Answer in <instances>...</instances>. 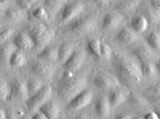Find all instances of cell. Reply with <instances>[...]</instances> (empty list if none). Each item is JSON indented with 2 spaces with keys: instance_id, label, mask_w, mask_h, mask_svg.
Listing matches in <instances>:
<instances>
[{
  "instance_id": "cell-43",
  "label": "cell",
  "mask_w": 160,
  "mask_h": 119,
  "mask_svg": "<svg viewBox=\"0 0 160 119\" xmlns=\"http://www.w3.org/2000/svg\"><path fill=\"white\" fill-rule=\"evenodd\" d=\"M93 2L99 6H103L108 4L111 0H92Z\"/></svg>"
},
{
  "instance_id": "cell-49",
  "label": "cell",
  "mask_w": 160,
  "mask_h": 119,
  "mask_svg": "<svg viewBox=\"0 0 160 119\" xmlns=\"http://www.w3.org/2000/svg\"><path fill=\"white\" fill-rule=\"evenodd\" d=\"M5 12V11H1L0 12V21L4 19Z\"/></svg>"
},
{
  "instance_id": "cell-19",
  "label": "cell",
  "mask_w": 160,
  "mask_h": 119,
  "mask_svg": "<svg viewBox=\"0 0 160 119\" xmlns=\"http://www.w3.org/2000/svg\"><path fill=\"white\" fill-rule=\"evenodd\" d=\"M111 109L108 97L102 96L97 100L95 105V110L98 117L100 118L106 117L110 114Z\"/></svg>"
},
{
  "instance_id": "cell-44",
  "label": "cell",
  "mask_w": 160,
  "mask_h": 119,
  "mask_svg": "<svg viewBox=\"0 0 160 119\" xmlns=\"http://www.w3.org/2000/svg\"><path fill=\"white\" fill-rule=\"evenodd\" d=\"M114 119H132V117L128 114H120L117 115Z\"/></svg>"
},
{
  "instance_id": "cell-15",
  "label": "cell",
  "mask_w": 160,
  "mask_h": 119,
  "mask_svg": "<svg viewBox=\"0 0 160 119\" xmlns=\"http://www.w3.org/2000/svg\"><path fill=\"white\" fill-rule=\"evenodd\" d=\"M153 49L147 43L146 44H141L135 48L134 53L141 62H152V60L155 57V53Z\"/></svg>"
},
{
  "instance_id": "cell-38",
  "label": "cell",
  "mask_w": 160,
  "mask_h": 119,
  "mask_svg": "<svg viewBox=\"0 0 160 119\" xmlns=\"http://www.w3.org/2000/svg\"><path fill=\"white\" fill-rule=\"evenodd\" d=\"M14 33V30L11 29H6L0 31V43H5L6 41L12 36Z\"/></svg>"
},
{
  "instance_id": "cell-11",
  "label": "cell",
  "mask_w": 160,
  "mask_h": 119,
  "mask_svg": "<svg viewBox=\"0 0 160 119\" xmlns=\"http://www.w3.org/2000/svg\"><path fill=\"white\" fill-rule=\"evenodd\" d=\"M124 14L118 11L107 13L102 20V27L106 30H113L119 27L125 20Z\"/></svg>"
},
{
  "instance_id": "cell-2",
  "label": "cell",
  "mask_w": 160,
  "mask_h": 119,
  "mask_svg": "<svg viewBox=\"0 0 160 119\" xmlns=\"http://www.w3.org/2000/svg\"><path fill=\"white\" fill-rule=\"evenodd\" d=\"M116 71L119 82L129 89L138 87L142 81L141 65L130 59L119 60L116 66Z\"/></svg>"
},
{
  "instance_id": "cell-10",
  "label": "cell",
  "mask_w": 160,
  "mask_h": 119,
  "mask_svg": "<svg viewBox=\"0 0 160 119\" xmlns=\"http://www.w3.org/2000/svg\"><path fill=\"white\" fill-rule=\"evenodd\" d=\"M86 54L82 50H75L71 57L63 65L65 71L71 73H76L84 63Z\"/></svg>"
},
{
  "instance_id": "cell-30",
  "label": "cell",
  "mask_w": 160,
  "mask_h": 119,
  "mask_svg": "<svg viewBox=\"0 0 160 119\" xmlns=\"http://www.w3.org/2000/svg\"><path fill=\"white\" fill-rule=\"evenodd\" d=\"M26 59L22 53L15 51L11 55L8 63L11 66L21 67L25 64Z\"/></svg>"
},
{
  "instance_id": "cell-23",
  "label": "cell",
  "mask_w": 160,
  "mask_h": 119,
  "mask_svg": "<svg viewBox=\"0 0 160 119\" xmlns=\"http://www.w3.org/2000/svg\"><path fill=\"white\" fill-rule=\"evenodd\" d=\"M116 38L118 42L125 44H131L137 40V36L134 31L128 28H124L120 30L118 33Z\"/></svg>"
},
{
  "instance_id": "cell-50",
  "label": "cell",
  "mask_w": 160,
  "mask_h": 119,
  "mask_svg": "<svg viewBox=\"0 0 160 119\" xmlns=\"http://www.w3.org/2000/svg\"><path fill=\"white\" fill-rule=\"evenodd\" d=\"M22 119H31V118H30L29 117H25L22 118Z\"/></svg>"
},
{
  "instance_id": "cell-47",
  "label": "cell",
  "mask_w": 160,
  "mask_h": 119,
  "mask_svg": "<svg viewBox=\"0 0 160 119\" xmlns=\"http://www.w3.org/2000/svg\"><path fill=\"white\" fill-rule=\"evenodd\" d=\"M154 111L157 113L159 118L160 119V106L155 107V110Z\"/></svg>"
},
{
  "instance_id": "cell-6",
  "label": "cell",
  "mask_w": 160,
  "mask_h": 119,
  "mask_svg": "<svg viewBox=\"0 0 160 119\" xmlns=\"http://www.w3.org/2000/svg\"><path fill=\"white\" fill-rule=\"evenodd\" d=\"M8 94L7 100L12 102L27 101L28 97L26 82L16 80L11 83L8 87Z\"/></svg>"
},
{
  "instance_id": "cell-26",
  "label": "cell",
  "mask_w": 160,
  "mask_h": 119,
  "mask_svg": "<svg viewBox=\"0 0 160 119\" xmlns=\"http://www.w3.org/2000/svg\"><path fill=\"white\" fill-rule=\"evenodd\" d=\"M17 48L14 44L5 43L0 45V62L9 63V60L12 54L16 51Z\"/></svg>"
},
{
  "instance_id": "cell-13",
  "label": "cell",
  "mask_w": 160,
  "mask_h": 119,
  "mask_svg": "<svg viewBox=\"0 0 160 119\" xmlns=\"http://www.w3.org/2000/svg\"><path fill=\"white\" fill-rule=\"evenodd\" d=\"M68 0H44L43 6L48 13L49 19H53L68 3Z\"/></svg>"
},
{
  "instance_id": "cell-4",
  "label": "cell",
  "mask_w": 160,
  "mask_h": 119,
  "mask_svg": "<svg viewBox=\"0 0 160 119\" xmlns=\"http://www.w3.org/2000/svg\"><path fill=\"white\" fill-rule=\"evenodd\" d=\"M97 20L94 16L89 15L81 16L77 18L70 24L71 30L79 34H87L95 30Z\"/></svg>"
},
{
  "instance_id": "cell-42",
  "label": "cell",
  "mask_w": 160,
  "mask_h": 119,
  "mask_svg": "<svg viewBox=\"0 0 160 119\" xmlns=\"http://www.w3.org/2000/svg\"><path fill=\"white\" fill-rule=\"evenodd\" d=\"M143 118L144 119H159L158 115L155 111L149 112Z\"/></svg>"
},
{
  "instance_id": "cell-46",
  "label": "cell",
  "mask_w": 160,
  "mask_h": 119,
  "mask_svg": "<svg viewBox=\"0 0 160 119\" xmlns=\"http://www.w3.org/2000/svg\"><path fill=\"white\" fill-rule=\"evenodd\" d=\"M74 119H88V117L85 115L82 114V115H79L77 116Z\"/></svg>"
},
{
  "instance_id": "cell-45",
  "label": "cell",
  "mask_w": 160,
  "mask_h": 119,
  "mask_svg": "<svg viewBox=\"0 0 160 119\" xmlns=\"http://www.w3.org/2000/svg\"><path fill=\"white\" fill-rule=\"evenodd\" d=\"M155 66H156L157 72H158L160 74V57L157 61V62L155 63Z\"/></svg>"
},
{
  "instance_id": "cell-7",
  "label": "cell",
  "mask_w": 160,
  "mask_h": 119,
  "mask_svg": "<svg viewBox=\"0 0 160 119\" xmlns=\"http://www.w3.org/2000/svg\"><path fill=\"white\" fill-rule=\"evenodd\" d=\"M31 70L38 77L49 79L54 74L55 67L51 62L40 59L33 62L31 65Z\"/></svg>"
},
{
  "instance_id": "cell-1",
  "label": "cell",
  "mask_w": 160,
  "mask_h": 119,
  "mask_svg": "<svg viewBox=\"0 0 160 119\" xmlns=\"http://www.w3.org/2000/svg\"><path fill=\"white\" fill-rule=\"evenodd\" d=\"M88 84L87 78L84 74L65 72L57 86V95L62 100L69 103L87 89Z\"/></svg>"
},
{
  "instance_id": "cell-36",
  "label": "cell",
  "mask_w": 160,
  "mask_h": 119,
  "mask_svg": "<svg viewBox=\"0 0 160 119\" xmlns=\"http://www.w3.org/2000/svg\"><path fill=\"white\" fill-rule=\"evenodd\" d=\"M20 8L23 10H28L38 0H15Z\"/></svg>"
},
{
  "instance_id": "cell-21",
  "label": "cell",
  "mask_w": 160,
  "mask_h": 119,
  "mask_svg": "<svg viewBox=\"0 0 160 119\" xmlns=\"http://www.w3.org/2000/svg\"><path fill=\"white\" fill-rule=\"evenodd\" d=\"M37 57L39 59L50 62H56L58 60V48L48 45L38 53Z\"/></svg>"
},
{
  "instance_id": "cell-14",
  "label": "cell",
  "mask_w": 160,
  "mask_h": 119,
  "mask_svg": "<svg viewBox=\"0 0 160 119\" xmlns=\"http://www.w3.org/2000/svg\"><path fill=\"white\" fill-rule=\"evenodd\" d=\"M13 43L17 48L21 50H29L35 48L34 43L32 37L24 33L18 34Z\"/></svg>"
},
{
  "instance_id": "cell-24",
  "label": "cell",
  "mask_w": 160,
  "mask_h": 119,
  "mask_svg": "<svg viewBox=\"0 0 160 119\" xmlns=\"http://www.w3.org/2000/svg\"><path fill=\"white\" fill-rule=\"evenodd\" d=\"M72 44L66 42L62 44L58 48V60L63 65L68 61L75 51Z\"/></svg>"
},
{
  "instance_id": "cell-9",
  "label": "cell",
  "mask_w": 160,
  "mask_h": 119,
  "mask_svg": "<svg viewBox=\"0 0 160 119\" xmlns=\"http://www.w3.org/2000/svg\"><path fill=\"white\" fill-rule=\"evenodd\" d=\"M94 85L101 89H112L119 87L120 82L117 78L105 72L99 73L94 78Z\"/></svg>"
},
{
  "instance_id": "cell-52",
  "label": "cell",
  "mask_w": 160,
  "mask_h": 119,
  "mask_svg": "<svg viewBox=\"0 0 160 119\" xmlns=\"http://www.w3.org/2000/svg\"></svg>"
},
{
  "instance_id": "cell-27",
  "label": "cell",
  "mask_w": 160,
  "mask_h": 119,
  "mask_svg": "<svg viewBox=\"0 0 160 119\" xmlns=\"http://www.w3.org/2000/svg\"><path fill=\"white\" fill-rule=\"evenodd\" d=\"M44 85L39 80L32 78L26 82L27 93L29 98L32 97L43 88ZM28 98V99H29Z\"/></svg>"
},
{
  "instance_id": "cell-39",
  "label": "cell",
  "mask_w": 160,
  "mask_h": 119,
  "mask_svg": "<svg viewBox=\"0 0 160 119\" xmlns=\"http://www.w3.org/2000/svg\"><path fill=\"white\" fill-rule=\"evenodd\" d=\"M11 4L10 0H0V12L5 11L9 8Z\"/></svg>"
},
{
  "instance_id": "cell-8",
  "label": "cell",
  "mask_w": 160,
  "mask_h": 119,
  "mask_svg": "<svg viewBox=\"0 0 160 119\" xmlns=\"http://www.w3.org/2000/svg\"><path fill=\"white\" fill-rule=\"evenodd\" d=\"M93 98V92L86 89L68 103V108L73 111L81 110L90 104Z\"/></svg>"
},
{
  "instance_id": "cell-31",
  "label": "cell",
  "mask_w": 160,
  "mask_h": 119,
  "mask_svg": "<svg viewBox=\"0 0 160 119\" xmlns=\"http://www.w3.org/2000/svg\"><path fill=\"white\" fill-rule=\"evenodd\" d=\"M146 43L152 49H160V34L153 31L146 37Z\"/></svg>"
},
{
  "instance_id": "cell-18",
  "label": "cell",
  "mask_w": 160,
  "mask_h": 119,
  "mask_svg": "<svg viewBox=\"0 0 160 119\" xmlns=\"http://www.w3.org/2000/svg\"><path fill=\"white\" fill-rule=\"evenodd\" d=\"M39 110L42 111L48 119H59L60 107L55 101L49 100Z\"/></svg>"
},
{
  "instance_id": "cell-12",
  "label": "cell",
  "mask_w": 160,
  "mask_h": 119,
  "mask_svg": "<svg viewBox=\"0 0 160 119\" xmlns=\"http://www.w3.org/2000/svg\"><path fill=\"white\" fill-rule=\"evenodd\" d=\"M130 94V92L128 90L121 89L119 87L112 89L108 97L112 109L116 108L128 100Z\"/></svg>"
},
{
  "instance_id": "cell-32",
  "label": "cell",
  "mask_w": 160,
  "mask_h": 119,
  "mask_svg": "<svg viewBox=\"0 0 160 119\" xmlns=\"http://www.w3.org/2000/svg\"><path fill=\"white\" fill-rule=\"evenodd\" d=\"M101 43L98 39L90 40L87 44L88 48L90 53L98 58L101 57Z\"/></svg>"
},
{
  "instance_id": "cell-41",
  "label": "cell",
  "mask_w": 160,
  "mask_h": 119,
  "mask_svg": "<svg viewBox=\"0 0 160 119\" xmlns=\"http://www.w3.org/2000/svg\"><path fill=\"white\" fill-rule=\"evenodd\" d=\"M31 119H48V118L42 111L38 110L33 114Z\"/></svg>"
},
{
  "instance_id": "cell-5",
  "label": "cell",
  "mask_w": 160,
  "mask_h": 119,
  "mask_svg": "<svg viewBox=\"0 0 160 119\" xmlns=\"http://www.w3.org/2000/svg\"><path fill=\"white\" fill-rule=\"evenodd\" d=\"M85 9V5L81 1L67 3L63 7L60 18V24L66 25L80 16Z\"/></svg>"
},
{
  "instance_id": "cell-33",
  "label": "cell",
  "mask_w": 160,
  "mask_h": 119,
  "mask_svg": "<svg viewBox=\"0 0 160 119\" xmlns=\"http://www.w3.org/2000/svg\"><path fill=\"white\" fill-rule=\"evenodd\" d=\"M33 15L41 21H46L49 19L48 13L43 5L37 7L33 12Z\"/></svg>"
},
{
  "instance_id": "cell-51",
  "label": "cell",
  "mask_w": 160,
  "mask_h": 119,
  "mask_svg": "<svg viewBox=\"0 0 160 119\" xmlns=\"http://www.w3.org/2000/svg\"><path fill=\"white\" fill-rule=\"evenodd\" d=\"M135 119H144L143 117H138L136 118Z\"/></svg>"
},
{
  "instance_id": "cell-48",
  "label": "cell",
  "mask_w": 160,
  "mask_h": 119,
  "mask_svg": "<svg viewBox=\"0 0 160 119\" xmlns=\"http://www.w3.org/2000/svg\"><path fill=\"white\" fill-rule=\"evenodd\" d=\"M0 119H6L5 113L1 109H0Z\"/></svg>"
},
{
  "instance_id": "cell-3",
  "label": "cell",
  "mask_w": 160,
  "mask_h": 119,
  "mask_svg": "<svg viewBox=\"0 0 160 119\" xmlns=\"http://www.w3.org/2000/svg\"><path fill=\"white\" fill-rule=\"evenodd\" d=\"M52 94L51 86L49 84L44 85L38 93L26 101V108L29 112L34 114L44 104L50 100Z\"/></svg>"
},
{
  "instance_id": "cell-29",
  "label": "cell",
  "mask_w": 160,
  "mask_h": 119,
  "mask_svg": "<svg viewBox=\"0 0 160 119\" xmlns=\"http://www.w3.org/2000/svg\"><path fill=\"white\" fill-rule=\"evenodd\" d=\"M141 67L143 77H152L157 72L155 64L152 62H141Z\"/></svg>"
},
{
  "instance_id": "cell-25",
  "label": "cell",
  "mask_w": 160,
  "mask_h": 119,
  "mask_svg": "<svg viewBox=\"0 0 160 119\" xmlns=\"http://www.w3.org/2000/svg\"><path fill=\"white\" fill-rule=\"evenodd\" d=\"M48 26L43 22L34 24L30 31V35L33 40L35 47L48 30Z\"/></svg>"
},
{
  "instance_id": "cell-40",
  "label": "cell",
  "mask_w": 160,
  "mask_h": 119,
  "mask_svg": "<svg viewBox=\"0 0 160 119\" xmlns=\"http://www.w3.org/2000/svg\"><path fill=\"white\" fill-rule=\"evenodd\" d=\"M149 3L151 7L160 14V0H149Z\"/></svg>"
},
{
  "instance_id": "cell-16",
  "label": "cell",
  "mask_w": 160,
  "mask_h": 119,
  "mask_svg": "<svg viewBox=\"0 0 160 119\" xmlns=\"http://www.w3.org/2000/svg\"><path fill=\"white\" fill-rule=\"evenodd\" d=\"M148 21L142 15H136L132 18L130 26L133 31L138 34L145 32L148 29Z\"/></svg>"
},
{
  "instance_id": "cell-28",
  "label": "cell",
  "mask_w": 160,
  "mask_h": 119,
  "mask_svg": "<svg viewBox=\"0 0 160 119\" xmlns=\"http://www.w3.org/2000/svg\"><path fill=\"white\" fill-rule=\"evenodd\" d=\"M55 35V31L53 29H48L43 37L40 39L37 44L36 45L35 48L38 49H44L45 47L48 46V45L50 43Z\"/></svg>"
},
{
  "instance_id": "cell-17",
  "label": "cell",
  "mask_w": 160,
  "mask_h": 119,
  "mask_svg": "<svg viewBox=\"0 0 160 119\" xmlns=\"http://www.w3.org/2000/svg\"><path fill=\"white\" fill-rule=\"evenodd\" d=\"M26 16L25 10L20 7H9L5 12L4 19L10 22L16 23L24 20Z\"/></svg>"
},
{
  "instance_id": "cell-20",
  "label": "cell",
  "mask_w": 160,
  "mask_h": 119,
  "mask_svg": "<svg viewBox=\"0 0 160 119\" xmlns=\"http://www.w3.org/2000/svg\"><path fill=\"white\" fill-rule=\"evenodd\" d=\"M141 0H120L115 6L116 10L123 14L133 11L140 6Z\"/></svg>"
},
{
  "instance_id": "cell-37",
  "label": "cell",
  "mask_w": 160,
  "mask_h": 119,
  "mask_svg": "<svg viewBox=\"0 0 160 119\" xmlns=\"http://www.w3.org/2000/svg\"><path fill=\"white\" fill-rule=\"evenodd\" d=\"M101 57L105 59H109L112 56V48L106 43H101Z\"/></svg>"
},
{
  "instance_id": "cell-22",
  "label": "cell",
  "mask_w": 160,
  "mask_h": 119,
  "mask_svg": "<svg viewBox=\"0 0 160 119\" xmlns=\"http://www.w3.org/2000/svg\"><path fill=\"white\" fill-rule=\"evenodd\" d=\"M142 7V15L145 17L149 24L154 25L159 23L160 14L151 7L149 3L145 4Z\"/></svg>"
},
{
  "instance_id": "cell-34",
  "label": "cell",
  "mask_w": 160,
  "mask_h": 119,
  "mask_svg": "<svg viewBox=\"0 0 160 119\" xmlns=\"http://www.w3.org/2000/svg\"><path fill=\"white\" fill-rule=\"evenodd\" d=\"M144 94L148 97V99L160 96V84L153 85L145 89Z\"/></svg>"
},
{
  "instance_id": "cell-35",
  "label": "cell",
  "mask_w": 160,
  "mask_h": 119,
  "mask_svg": "<svg viewBox=\"0 0 160 119\" xmlns=\"http://www.w3.org/2000/svg\"><path fill=\"white\" fill-rule=\"evenodd\" d=\"M8 90L7 82L3 80L0 79V101H5L7 100Z\"/></svg>"
}]
</instances>
